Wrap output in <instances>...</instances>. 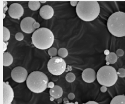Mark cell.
Listing matches in <instances>:
<instances>
[{"label":"cell","mask_w":125,"mask_h":104,"mask_svg":"<svg viewBox=\"0 0 125 104\" xmlns=\"http://www.w3.org/2000/svg\"><path fill=\"white\" fill-rule=\"evenodd\" d=\"M82 78L84 82L87 83L94 82L96 78L95 71L92 68H87L82 73Z\"/></svg>","instance_id":"11"},{"label":"cell","mask_w":125,"mask_h":104,"mask_svg":"<svg viewBox=\"0 0 125 104\" xmlns=\"http://www.w3.org/2000/svg\"><path fill=\"white\" fill-rule=\"evenodd\" d=\"M116 54L119 57H121L124 54V51L121 49H118L116 51Z\"/></svg>","instance_id":"24"},{"label":"cell","mask_w":125,"mask_h":104,"mask_svg":"<svg viewBox=\"0 0 125 104\" xmlns=\"http://www.w3.org/2000/svg\"><path fill=\"white\" fill-rule=\"evenodd\" d=\"M8 8L9 15L12 18L15 19H19L24 15V8L21 4L19 3H12L9 6Z\"/></svg>","instance_id":"8"},{"label":"cell","mask_w":125,"mask_h":104,"mask_svg":"<svg viewBox=\"0 0 125 104\" xmlns=\"http://www.w3.org/2000/svg\"><path fill=\"white\" fill-rule=\"evenodd\" d=\"M58 51L56 48L52 47L51 48L48 50V54L50 56H54L57 55Z\"/></svg>","instance_id":"21"},{"label":"cell","mask_w":125,"mask_h":104,"mask_svg":"<svg viewBox=\"0 0 125 104\" xmlns=\"http://www.w3.org/2000/svg\"><path fill=\"white\" fill-rule=\"evenodd\" d=\"M105 59L108 64H113L115 63L118 60V56L114 52H110L107 55Z\"/></svg>","instance_id":"15"},{"label":"cell","mask_w":125,"mask_h":104,"mask_svg":"<svg viewBox=\"0 0 125 104\" xmlns=\"http://www.w3.org/2000/svg\"><path fill=\"white\" fill-rule=\"evenodd\" d=\"M53 32L46 28H41L35 31L31 37L32 43L37 49L45 50L50 48L54 42Z\"/></svg>","instance_id":"2"},{"label":"cell","mask_w":125,"mask_h":104,"mask_svg":"<svg viewBox=\"0 0 125 104\" xmlns=\"http://www.w3.org/2000/svg\"><path fill=\"white\" fill-rule=\"evenodd\" d=\"M46 1H41L40 2V3H46Z\"/></svg>","instance_id":"36"},{"label":"cell","mask_w":125,"mask_h":104,"mask_svg":"<svg viewBox=\"0 0 125 104\" xmlns=\"http://www.w3.org/2000/svg\"><path fill=\"white\" fill-rule=\"evenodd\" d=\"M107 28L115 37L125 36V13L118 11L113 13L107 21Z\"/></svg>","instance_id":"4"},{"label":"cell","mask_w":125,"mask_h":104,"mask_svg":"<svg viewBox=\"0 0 125 104\" xmlns=\"http://www.w3.org/2000/svg\"><path fill=\"white\" fill-rule=\"evenodd\" d=\"M10 34L8 29L5 27H3V42H7L10 38Z\"/></svg>","instance_id":"18"},{"label":"cell","mask_w":125,"mask_h":104,"mask_svg":"<svg viewBox=\"0 0 125 104\" xmlns=\"http://www.w3.org/2000/svg\"><path fill=\"white\" fill-rule=\"evenodd\" d=\"M75 104V103H72V102H68V103H65V104Z\"/></svg>","instance_id":"34"},{"label":"cell","mask_w":125,"mask_h":104,"mask_svg":"<svg viewBox=\"0 0 125 104\" xmlns=\"http://www.w3.org/2000/svg\"><path fill=\"white\" fill-rule=\"evenodd\" d=\"M55 86V84H54V83L53 82H49V84H48V87L50 88V89H51V88H53Z\"/></svg>","instance_id":"28"},{"label":"cell","mask_w":125,"mask_h":104,"mask_svg":"<svg viewBox=\"0 0 125 104\" xmlns=\"http://www.w3.org/2000/svg\"><path fill=\"white\" fill-rule=\"evenodd\" d=\"M86 104H99L97 102L94 101H88V102H87Z\"/></svg>","instance_id":"30"},{"label":"cell","mask_w":125,"mask_h":104,"mask_svg":"<svg viewBox=\"0 0 125 104\" xmlns=\"http://www.w3.org/2000/svg\"><path fill=\"white\" fill-rule=\"evenodd\" d=\"M49 79L42 72L34 71L30 74L26 80L28 88L34 93H40L45 91L48 87Z\"/></svg>","instance_id":"3"},{"label":"cell","mask_w":125,"mask_h":104,"mask_svg":"<svg viewBox=\"0 0 125 104\" xmlns=\"http://www.w3.org/2000/svg\"><path fill=\"white\" fill-rule=\"evenodd\" d=\"M7 2L6 1H3V8H6L7 7Z\"/></svg>","instance_id":"32"},{"label":"cell","mask_w":125,"mask_h":104,"mask_svg":"<svg viewBox=\"0 0 125 104\" xmlns=\"http://www.w3.org/2000/svg\"><path fill=\"white\" fill-rule=\"evenodd\" d=\"M58 55L59 57L64 58H65L68 55V51L67 49L64 48H61L58 51Z\"/></svg>","instance_id":"19"},{"label":"cell","mask_w":125,"mask_h":104,"mask_svg":"<svg viewBox=\"0 0 125 104\" xmlns=\"http://www.w3.org/2000/svg\"><path fill=\"white\" fill-rule=\"evenodd\" d=\"M76 11L77 16L81 20L91 22L98 16L100 5L97 1H79Z\"/></svg>","instance_id":"1"},{"label":"cell","mask_w":125,"mask_h":104,"mask_svg":"<svg viewBox=\"0 0 125 104\" xmlns=\"http://www.w3.org/2000/svg\"><path fill=\"white\" fill-rule=\"evenodd\" d=\"M55 98H52V97H51V98H50V100H51V101H53L54 100V99Z\"/></svg>","instance_id":"35"},{"label":"cell","mask_w":125,"mask_h":104,"mask_svg":"<svg viewBox=\"0 0 125 104\" xmlns=\"http://www.w3.org/2000/svg\"><path fill=\"white\" fill-rule=\"evenodd\" d=\"M15 38L18 41H21L24 39V35L22 33L19 32V33H17L16 34Z\"/></svg>","instance_id":"23"},{"label":"cell","mask_w":125,"mask_h":104,"mask_svg":"<svg viewBox=\"0 0 125 104\" xmlns=\"http://www.w3.org/2000/svg\"><path fill=\"white\" fill-rule=\"evenodd\" d=\"M11 76L13 80L18 83L24 82L28 76L27 70L22 66L14 68L12 70Z\"/></svg>","instance_id":"7"},{"label":"cell","mask_w":125,"mask_h":104,"mask_svg":"<svg viewBox=\"0 0 125 104\" xmlns=\"http://www.w3.org/2000/svg\"><path fill=\"white\" fill-rule=\"evenodd\" d=\"M100 91L103 93L106 92L107 91V88L106 86H101L100 88Z\"/></svg>","instance_id":"26"},{"label":"cell","mask_w":125,"mask_h":104,"mask_svg":"<svg viewBox=\"0 0 125 104\" xmlns=\"http://www.w3.org/2000/svg\"><path fill=\"white\" fill-rule=\"evenodd\" d=\"M75 98V94L71 92L69 93L68 95V98H69L70 100H73Z\"/></svg>","instance_id":"25"},{"label":"cell","mask_w":125,"mask_h":104,"mask_svg":"<svg viewBox=\"0 0 125 104\" xmlns=\"http://www.w3.org/2000/svg\"><path fill=\"white\" fill-rule=\"evenodd\" d=\"M7 44H6V43H5V42H3V52H4L7 49Z\"/></svg>","instance_id":"31"},{"label":"cell","mask_w":125,"mask_h":104,"mask_svg":"<svg viewBox=\"0 0 125 104\" xmlns=\"http://www.w3.org/2000/svg\"><path fill=\"white\" fill-rule=\"evenodd\" d=\"M5 13H3V18H5Z\"/></svg>","instance_id":"37"},{"label":"cell","mask_w":125,"mask_h":104,"mask_svg":"<svg viewBox=\"0 0 125 104\" xmlns=\"http://www.w3.org/2000/svg\"><path fill=\"white\" fill-rule=\"evenodd\" d=\"M50 94L51 97L55 99L61 98L63 94L62 88L58 86H55L50 90Z\"/></svg>","instance_id":"13"},{"label":"cell","mask_w":125,"mask_h":104,"mask_svg":"<svg viewBox=\"0 0 125 104\" xmlns=\"http://www.w3.org/2000/svg\"><path fill=\"white\" fill-rule=\"evenodd\" d=\"M40 24H39L38 22H35V23H34V24H33V27H34V28L35 30L39 29V28H40Z\"/></svg>","instance_id":"27"},{"label":"cell","mask_w":125,"mask_h":104,"mask_svg":"<svg viewBox=\"0 0 125 104\" xmlns=\"http://www.w3.org/2000/svg\"><path fill=\"white\" fill-rule=\"evenodd\" d=\"M96 79L101 85L111 87L117 82L118 75L114 68L105 65L99 69L96 74Z\"/></svg>","instance_id":"5"},{"label":"cell","mask_w":125,"mask_h":104,"mask_svg":"<svg viewBox=\"0 0 125 104\" xmlns=\"http://www.w3.org/2000/svg\"><path fill=\"white\" fill-rule=\"evenodd\" d=\"M78 1H71L70 2V4L71 6L73 7L77 6L78 5Z\"/></svg>","instance_id":"29"},{"label":"cell","mask_w":125,"mask_h":104,"mask_svg":"<svg viewBox=\"0 0 125 104\" xmlns=\"http://www.w3.org/2000/svg\"><path fill=\"white\" fill-rule=\"evenodd\" d=\"M36 22L34 19L31 17H27L23 19L20 23L21 30L26 34H31L35 29L33 27V24Z\"/></svg>","instance_id":"10"},{"label":"cell","mask_w":125,"mask_h":104,"mask_svg":"<svg viewBox=\"0 0 125 104\" xmlns=\"http://www.w3.org/2000/svg\"><path fill=\"white\" fill-rule=\"evenodd\" d=\"M28 5L29 8L32 11L37 10L41 6V3L39 1H29Z\"/></svg>","instance_id":"17"},{"label":"cell","mask_w":125,"mask_h":104,"mask_svg":"<svg viewBox=\"0 0 125 104\" xmlns=\"http://www.w3.org/2000/svg\"><path fill=\"white\" fill-rule=\"evenodd\" d=\"M3 104H11L14 98L12 88L8 83H3Z\"/></svg>","instance_id":"9"},{"label":"cell","mask_w":125,"mask_h":104,"mask_svg":"<svg viewBox=\"0 0 125 104\" xmlns=\"http://www.w3.org/2000/svg\"><path fill=\"white\" fill-rule=\"evenodd\" d=\"M117 74L118 75V76L120 78H123L125 77V69L124 68H119L118 72Z\"/></svg>","instance_id":"22"},{"label":"cell","mask_w":125,"mask_h":104,"mask_svg":"<svg viewBox=\"0 0 125 104\" xmlns=\"http://www.w3.org/2000/svg\"><path fill=\"white\" fill-rule=\"evenodd\" d=\"M9 8H8V7H6V8H3V11H4V12H3V13H5V12Z\"/></svg>","instance_id":"33"},{"label":"cell","mask_w":125,"mask_h":104,"mask_svg":"<svg viewBox=\"0 0 125 104\" xmlns=\"http://www.w3.org/2000/svg\"><path fill=\"white\" fill-rule=\"evenodd\" d=\"M40 16L45 20H49L53 17L54 15L53 8L48 5L43 6L40 9Z\"/></svg>","instance_id":"12"},{"label":"cell","mask_w":125,"mask_h":104,"mask_svg":"<svg viewBox=\"0 0 125 104\" xmlns=\"http://www.w3.org/2000/svg\"><path fill=\"white\" fill-rule=\"evenodd\" d=\"M13 62L12 55L8 52H4L3 54V65L4 66H10Z\"/></svg>","instance_id":"14"},{"label":"cell","mask_w":125,"mask_h":104,"mask_svg":"<svg viewBox=\"0 0 125 104\" xmlns=\"http://www.w3.org/2000/svg\"><path fill=\"white\" fill-rule=\"evenodd\" d=\"M75 74L72 72H69L65 76V80L69 83H73L75 80Z\"/></svg>","instance_id":"20"},{"label":"cell","mask_w":125,"mask_h":104,"mask_svg":"<svg viewBox=\"0 0 125 104\" xmlns=\"http://www.w3.org/2000/svg\"><path fill=\"white\" fill-rule=\"evenodd\" d=\"M110 104H125V96L119 95L115 96L112 100Z\"/></svg>","instance_id":"16"},{"label":"cell","mask_w":125,"mask_h":104,"mask_svg":"<svg viewBox=\"0 0 125 104\" xmlns=\"http://www.w3.org/2000/svg\"><path fill=\"white\" fill-rule=\"evenodd\" d=\"M47 67L50 73L55 76H59L65 72L66 68V64L62 58L55 56L49 61Z\"/></svg>","instance_id":"6"}]
</instances>
